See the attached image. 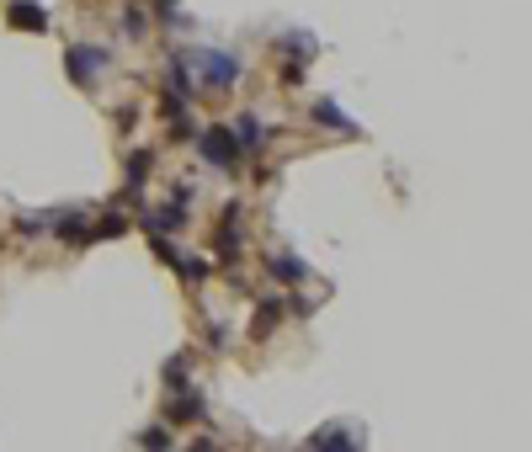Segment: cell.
Returning <instances> with one entry per match:
<instances>
[{"instance_id":"7","label":"cell","mask_w":532,"mask_h":452,"mask_svg":"<svg viewBox=\"0 0 532 452\" xmlns=\"http://www.w3.org/2000/svg\"><path fill=\"white\" fill-rule=\"evenodd\" d=\"M229 133H234V144H240V155H245V149H261V144L272 139V128H266V123H261L256 112H245V117H240V123H234Z\"/></svg>"},{"instance_id":"19","label":"cell","mask_w":532,"mask_h":452,"mask_svg":"<svg viewBox=\"0 0 532 452\" xmlns=\"http://www.w3.org/2000/svg\"><path fill=\"white\" fill-rule=\"evenodd\" d=\"M139 448H171V432H165V426H149V432H139Z\"/></svg>"},{"instance_id":"13","label":"cell","mask_w":532,"mask_h":452,"mask_svg":"<svg viewBox=\"0 0 532 452\" xmlns=\"http://www.w3.org/2000/svg\"><path fill=\"white\" fill-rule=\"evenodd\" d=\"M304 448H357V437H352V432H341V426H330V432L304 437Z\"/></svg>"},{"instance_id":"2","label":"cell","mask_w":532,"mask_h":452,"mask_svg":"<svg viewBox=\"0 0 532 452\" xmlns=\"http://www.w3.org/2000/svg\"><path fill=\"white\" fill-rule=\"evenodd\" d=\"M197 155H202L213 170H234V165H240V144H234V133L218 128V123H213L208 133H197Z\"/></svg>"},{"instance_id":"10","label":"cell","mask_w":532,"mask_h":452,"mask_svg":"<svg viewBox=\"0 0 532 452\" xmlns=\"http://www.w3.org/2000/svg\"><path fill=\"white\" fill-rule=\"evenodd\" d=\"M314 123H325V128H341V133H352V139L362 133V128H357V123H352V117H346L336 101H314Z\"/></svg>"},{"instance_id":"15","label":"cell","mask_w":532,"mask_h":452,"mask_svg":"<svg viewBox=\"0 0 532 452\" xmlns=\"http://www.w3.org/2000/svg\"><path fill=\"white\" fill-rule=\"evenodd\" d=\"M123 229H128V218H123V213H107L101 224H91V240H117Z\"/></svg>"},{"instance_id":"20","label":"cell","mask_w":532,"mask_h":452,"mask_svg":"<svg viewBox=\"0 0 532 452\" xmlns=\"http://www.w3.org/2000/svg\"><path fill=\"white\" fill-rule=\"evenodd\" d=\"M282 85H304V64H288V69H282Z\"/></svg>"},{"instance_id":"17","label":"cell","mask_w":532,"mask_h":452,"mask_svg":"<svg viewBox=\"0 0 532 452\" xmlns=\"http://www.w3.org/2000/svg\"><path fill=\"white\" fill-rule=\"evenodd\" d=\"M149 245H155V256H160L165 266H176V261H181V250H176V245H171V240H165L160 229H149Z\"/></svg>"},{"instance_id":"9","label":"cell","mask_w":532,"mask_h":452,"mask_svg":"<svg viewBox=\"0 0 532 452\" xmlns=\"http://www.w3.org/2000/svg\"><path fill=\"white\" fill-rule=\"evenodd\" d=\"M277 325H282V298H261V309H256V320H250V336L266 341Z\"/></svg>"},{"instance_id":"5","label":"cell","mask_w":532,"mask_h":452,"mask_svg":"<svg viewBox=\"0 0 532 452\" xmlns=\"http://www.w3.org/2000/svg\"><path fill=\"white\" fill-rule=\"evenodd\" d=\"M5 21H11L16 32H48V11H43L37 0H11V5H5Z\"/></svg>"},{"instance_id":"14","label":"cell","mask_w":532,"mask_h":452,"mask_svg":"<svg viewBox=\"0 0 532 452\" xmlns=\"http://www.w3.org/2000/svg\"><path fill=\"white\" fill-rule=\"evenodd\" d=\"M282 53H293L304 64V59H314V37L309 32H282Z\"/></svg>"},{"instance_id":"16","label":"cell","mask_w":532,"mask_h":452,"mask_svg":"<svg viewBox=\"0 0 532 452\" xmlns=\"http://www.w3.org/2000/svg\"><path fill=\"white\" fill-rule=\"evenodd\" d=\"M165 389H171V394H176V389H192V384H187V357H171V362H165Z\"/></svg>"},{"instance_id":"11","label":"cell","mask_w":532,"mask_h":452,"mask_svg":"<svg viewBox=\"0 0 532 452\" xmlns=\"http://www.w3.org/2000/svg\"><path fill=\"white\" fill-rule=\"evenodd\" d=\"M266 272H272L277 282H304V277H309V266L293 261V256H266Z\"/></svg>"},{"instance_id":"4","label":"cell","mask_w":532,"mask_h":452,"mask_svg":"<svg viewBox=\"0 0 532 452\" xmlns=\"http://www.w3.org/2000/svg\"><path fill=\"white\" fill-rule=\"evenodd\" d=\"M234 261H240V208L229 202L218 218V266H234Z\"/></svg>"},{"instance_id":"21","label":"cell","mask_w":532,"mask_h":452,"mask_svg":"<svg viewBox=\"0 0 532 452\" xmlns=\"http://www.w3.org/2000/svg\"><path fill=\"white\" fill-rule=\"evenodd\" d=\"M155 5H160V11H176V0H155Z\"/></svg>"},{"instance_id":"22","label":"cell","mask_w":532,"mask_h":452,"mask_svg":"<svg viewBox=\"0 0 532 452\" xmlns=\"http://www.w3.org/2000/svg\"><path fill=\"white\" fill-rule=\"evenodd\" d=\"M128 5H139V0H128Z\"/></svg>"},{"instance_id":"3","label":"cell","mask_w":532,"mask_h":452,"mask_svg":"<svg viewBox=\"0 0 532 452\" xmlns=\"http://www.w3.org/2000/svg\"><path fill=\"white\" fill-rule=\"evenodd\" d=\"M107 59H112L107 48H80V43H75V48L64 53V69H69V80H75V85H91V80H96V69H101Z\"/></svg>"},{"instance_id":"6","label":"cell","mask_w":532,"mask_h":452,"mask_svg":"<svg viewBox=\"0 0 532 452\" xmlns=\"http://www.w3.org/2000/svg\"><path fill=\"white\" fill-rule=\"evenodd\" d=\"M165 410H171V426H197V421L208 416L202 394H192V389H176V400H171Z\"/></svg>"},{"instance_id":"18","label":"cell","mask_w":532,"mask_h":452,"mask_svg":"<svg viewBox=\"0 0 532 452\" xmlns=\"http://www.w3.org/2000/svg\"><path fill=\"white\" fill-rule=\"evenodd\" d=\"M123 32H128V37H144V32H149L144 11H133V5H128V11H123Z\"/></svg>"},{"instance_id":"12","label":"cell","mask_w":532,"mask_h":452,"mask_svg":"<svg viewBox=\"0 0 532 452\" xmlns=\"http://www.w3.org/2000/svg\"><path fill=\"white\" fill-rule=\"evenodd\" d=\"M149 165H155L149 149H133V155H128V192H133V197H139V186L149 181Z\"/></svg>"},{"instance_id":"1","label":"cell","mask_w":532,"mask_h":452,"mask_svg":"<svg viewBox=\"0 0 532 452\" xmlns=\"http://www.w3.org/2000/svg\"><path fill=\"white\" fill-rule=\"evenodd\" d=\"M187 69H197V91H229L240 80V59L234 53H218V48H192L181 53Z\"/></svg>"},{"instance_id":"8","label":"cell","mask_w":532,"mask_h":452,"mask_svg":"<svg viewBox=\"0 0 532 452\" xmlns=\"http://www.w3.org/2000/svg\"><path fill=\"white\" fill-rule=\"evenodd\" d=\"M53 234H59L64 245H85V240H91V218H85V213H64V218H53Z\"/></svg>"}]
</instances>
